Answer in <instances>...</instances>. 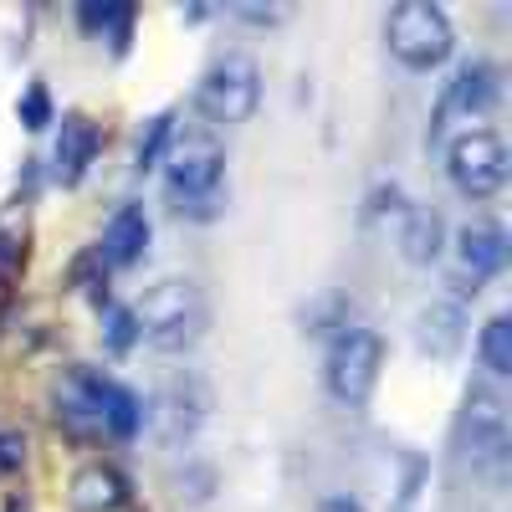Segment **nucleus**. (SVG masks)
<instances>
[{
    "mask_svg": "<svg viewBox=\"0 0 512 512\" xmlns=\"http://www.w3.org/2000/svg\"><path fill=\"white\" fill-rule=\"evenodd\" d=\"M62 400H67V410H72V415H88L93 425H103V431H113V436H123V441L134 436V431H139V420H144L139 400L128 395L118 379L93 374V369H72V374H67Z\"/></svg>",
    "mask_w": 512,
    "mask_h": 512,
    "instance_id": "6",
    "label": "nucleus"
},
{
    "mask_svg": "<svg viewBox=\"0 0 512 512\" xmlns=\"http://www.w3.org/2000/svg\"><path fill=\"white\" fill-rule=\"evenodd\" d=\"M384 41H390L400 67L436 72L456 47V31H451L446 11L431 6V0H400V6L390 11V21H384Z\"/></svg>",
    "mask_w": 512,
    "mask_h": 512,
    "instance_id": "3",
    "label": "nucleus"
},
{
    "mask_svg": "<svg viewBox=\"0 0 512 512\" xmlns=\"http://www.w3.org/2000/svg\"><path fill=\"white\" fill-rule=\"evenodd\" d=\"M16 267H21V236H16L6 221H0V282H6Z\"/></svg>",
    "mask_w": 512,
    "mask_h": 512,
    "instance_id": "21",
    "label": "nucleus"
},
{
    "mask_svg": "<svg viewBox=\"0 0 512 512\" xmlns=\"http://www.w3.org/2000/svg\"><path fill=\"white\" fill-rule=\"evenodd\" d=\"M482 364H487V374H512V318L507 313H497V318H487V328H482Z\"/></svg>",
    "mask_w": 512,
    "mask_h": 512,
    "instance_id": "16",
    "label": "nucleus"
},
{
    "mask_svg": "<svg viewBox=\"0 0 512 512\" xmlns=\"http://www.w3.org/2000/svg\"><path fill=\"white\" fill-rule=\"evenodd\" d=\"M415 338H420V349H425V354H456V344H461V308H456V303L425 308Z\"/></svg>",
    "mask_w": 512,
    "mask_h": 512,
    "instance_id": "15",
    "label": "nucleus"
},
{
    "mask_svg": "<svg viewBox=\"0 0 512 512\" xmlns=\"http://www.w3.org/2000/svg\"><path fill=\"white\" fill-rule=\"evenodd\" d=\"M67 507L72 512H123L128 507V482L108 461H88V466H77L72 482H67Z\"/></svg>",
    "mask_w": 512,
    "mask_h": 512,
    "instance_id": "9",
    "label": "nucleus"
},
{
    "mask_svg": "<svg viewBox=\"0 0 512 512\" xmlns=\"http://www.w3.org/2000/svg\"><path fill=\"white\" fill-rule=\"evenodd\" d=\"M16 113H21L26 128H47V123H52V98H47V88H41V82H31V88L21 93V103H16Z\"/></svg>",
    "mask_w": 512,
    "mask_h": 512,
    "instance_id": "19",
    "label": "nucleus"
},
{
    "mask_svg": "<svg viewBox=\"0 0 512 512\" xmlns=\"http://www.w3.org/2000/svg\"><path fill=\"white\" fill-rule=\"evenodd\" d=\"M164 190H169V200H175L180 216H190V221L221 216V205H226V154H221V144L210 134L169 139Z\"/></svg>",
    "mask_w": 512,
    "mask_h": 512,
    "instance_id": "1",
    "label": "nucleus"
},
{
    "mask_svg": "<svg viewBox=\"0 0 512 512\" xmlns=\"http://www.w3.org/2000/svg\"><path fill=\"white\" fill-rule=\"evenodd\" d=\"M21 461H26V441L16 431H0V472H16Z\"/></svg>",
    "mask_w": 512,
    "mask_h": 512,
    "instance_id": "22",
    "label": "nucleus"
},
{
    "mask_svg": "<svg viewBox=\"0 0 512 512\" xmlns=\"http://www.w3.org/2000/svg\"><path fill=\"white\" fill-rule=\"evenodd\" d=\"M98 154V123L93 118H82V113H67L62 118V134H57V164H52V175L62 185H77L82 175H88V164Z\"/></svg>",
    "mask_w": 512,
    "mask_h": 512,
    "instance_id": "12",
    "label": "nucleus"
},
{
    "mask_svg": "<svg viewBox=\"0 0 512 512\" xmlns=\"http://www.w3.org/2000/svg\"><path fill=\"white\" fill-rule=\"evenodd\" d=\"M318 512H364V507H359L354 497H323V502H318Z\"/></svg>",
    "mask_w": 512,
    "mask_h": 512,
    "instance_id": "24",
    "label": "nucleus"
},
{
    "mask_svg": "<svg viewBox=\"0 0 512 512\" xmlns=\"http://www.w3.org/2000/svg\"><path fill=\"white\" fill-rule=\"evenodd\" d=\"M134 338H139V323L128 308H108V349L113 354H128L134 349Z\"/></svg>",
    "mask_w": 512,
    "mask_h": 512,
    "instance_id": "20",
    "label": "nucleus"
},
{
    "mask_svg": "<svg viewBox=\"0 0 512 512\" xmlns=\"http://www.w3.org/2000/svg\"><path fill=\"white\" fill-rule=\"evenodd\" d=\"M77 16H82V26H88V31H113V47L123 52L128 21H134V11H128V6H82Z\"/></svg>",
    "mask_w": 512,
    "mask_h": 512,
    "instance_id": "18",
    "label": "nucleus"
},
{
    "mask_svg": "<svg viewBox=\"0 0 512 512\" xmlns=\"http://www.w3.org/2000/svg\"><path fill=\"white\" fill-rule=\"evenodd\" d=\"M256 103H262V72L241 52H226L200 77V113L210 123H246Z\"/></svg>",
    "mask_w": 512,
    "mask_h": 512,
    "instance_id": "7",
    "label": "nucleus"
},
{
    "mask_svg": "<svg viewBox=\"0 0 512 512\" xmlns=\"http://www.w3.org/2000/svg\"><path fill=\"white\" fill-rule=\"evenodd\" d=\"M379 364H384V344L369 328H344L333 338V349L323 359V384L338 405H364L379 384Z\"/></svg>",
    "mask_w": 512,
    "mask_h": 512,
    "instance_id": "4",
    "label": "nucleus"
},
{
    "mask_svg": "<svg viewBox=\"0 0 512 512\" xmlns=\"http://www.w3.org/2000/svg\"><path fill=\"white\" fill-rule=\"evenodd\" d=\"M497 67L492 62H466L451 82H446V98H441V123L451 118V113H466V118H477V113H487L492 103H497Z\"/></svg>",
    "mask_w": 512,
    "mask_h": 512,
    "instance_id": "10",
    "label": "nucleus"
},
{
    "mask_svg": "<svg viewBox=\"0 0 512 512\" xmlns=\"http://www.w3.org/2000/svg\"><path fill=\"white\" fill-rule=\"evenodd\" d=\"M236 16H241V21H256V26H272V21H287V6H277V11H262V6H236Z\"/></svg>",
    "mask_w": 512,
    "mask_h": 512,
    "instance_id": "23",
    "label": "nucleus"
},
{
    "mask_svg": "<svg viewBox=\"0 0 512 512\" xmlns=\"http://www.w3.org/2000/svg\"><path fill=\"white\" fill-rule=\"evenodd\" d=\"M446 246V231H441V216L436 210H410L405 205V216H400V251H405V262L425 267V262H436Z\"/></svg>",
    "mask_w": 512,
    "mask_h": 512,
    "instance_id": "14",
    "label": "nucleus"
},
{
    "mask_svg": "<svg viewBox=\"0 0 512 512\" xmlns=\"http://www.w3.org/2000/svg\"><path fill=\"white\" fill-rule=\"evenodd\" d=\"M149 236H154V226H149V216H144V205H118L113 221H108V231H103L98 256H103L108 267H134L139 256L149 251Z\"/></svg>",
    "mask_w": 512,
    "mask_h": 512,
    "instance_id": "11",
    "label": "nucleus"
},
{
    "mask_svg": "<svg viewBox=\"0 0 512 512\" xmlns=\"http://www.w3.org/2000/svg\"><path fill=\"white\" fill-rule=\"evenodd\" d=\"M456 262L472 282H487L507 267V231L497 221H466L456 231Z\"/></svg>",
    "mask_w": 512,
    "mask_h": 512,
    "instance_id": "8",
    "label": "nucleus"
},
{
    "mask_svg": "<svg viewBox=\"0 0 512 512\" xmlns=\"http://www.w3.org/2000/svg\"><path fill=\"white\" fill-rule=\"evenodd\" d=\"M128 313H134V323H139V338H149L159 354H185V349H195L200 333H205V323H210L200 287H195V282H180V277L154 282Z\"/></svg>",
    "mask_w": 512,
    "mask_h": 512,
    "instance_id": "2",
    "label": "nucleus"
},
{
    "mask_svg": "<svg viewBox=\"0 0 512 512\" xmlns=\"http://www.w3.org/2000/svg\"><path fill=\"white\" fill-rule=\"evenodd\" d=\"M446 175L466 200H492L507 185V144L492 128H466L446 149Z\"/></svg>",
    "mask_w": 512,
    "mask_h": 512,
    "instance_id": "5",
    "label": "nucleus"
},
{
    "mask_svg": "<svg viewBox=\"0 0 512 512\" xmlns=\"http://www.w3.org/2000/svg\"><path fill=\"white\" fill-rule=\"evenodd\" d=\"M169 139H175V113H159V118H149V128L139 134V149H134L139 169H154V164H164V154H169Z\"/></svg>",
    "mask_w": 512,
    "mask_h": 512,
    "instance_id": "17",
    "label": "nucleus"
},
{
    "mask_svg": "<svg viewBox=\"0 0 512 512\" xmlns=\"http://www.w3.org/2000/svg\"><path fill=\"white\" fill-rule=\"evenodd\" d=\"M466 436H472V456H502V400L492 390L466 395Z\"/></svg>",
    "mask_w": 512,
    "mask_h": 512,
    "instance_id": "13",
    "label": "nucleus"
}]
</instances>
